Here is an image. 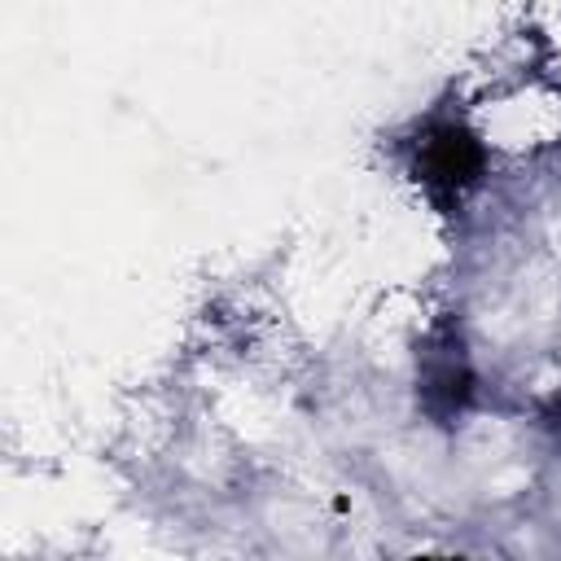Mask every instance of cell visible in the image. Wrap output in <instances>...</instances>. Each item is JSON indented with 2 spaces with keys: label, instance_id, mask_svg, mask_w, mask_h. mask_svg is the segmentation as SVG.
Returning <instances> with one entry per match:
<instances>
[{
  "label": "cell",
  "instance_id": "1",
  "mask_svg": "<svg viewBox=\"0 0 561 561\" xmlns=\"http://www.w3.org/2000/svg\"><path fill=\"white\" fill-rule=\"evenodd\" d=\"M469 171H473V149H469V140L456 136V131H447V136L434 145V153H430V180L460 184V180H469Z\"/></svg>",
  "mask_w": 561,
  "mask_h": 561
}]
</instances>
